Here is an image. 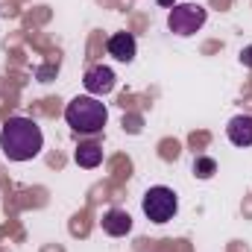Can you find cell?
<instances>
[{"label":"cell","mask_w":252,"mask_h":252,"mask_svg":"<svg viewBox=\"0 0 252 252\" xmlns=\"http://www.w3.org/2000/svg\"><path fill=\"white\" fill-rule=\"evenodd\" d=\"M241 62L247 64V67H252V44H250V47H244V53H241Z\"/></svg>","instance_id":"11"},{"label":"cell","mask_w":252,"mask_h":252,"mask_svg":"<svg viewBox=\"0 0 252 252\" xmlns=\"http://www.w3.org/2000/svg\"><path fill=\"white\" fill-rule=\"evenodd\" d=\"M202 24H205V9L199 3H179L167 15V27L176 35H193L196 30H202Z\"/></svg>","instance_id":"4"},{"label":"cell","mask_w":252,"mask_h":252,"mask_svg":"<svg viewBox=\"0 0 252 252\" xmlns=\"http://www.w3.org/2000/svg\"><path fill=\"white\" fill-rule=\"evenodd\" d=\"M44 135L41 126L30 118H9L0 132V150L9 161H30L41 153Z\"/></svg>","instance_id":"1"},{"label":"cell","mask_w":252,"mask_h":252,"mask_svg":"<svg viewBox=\"0 0 252 252\" xmlns=\"http://www.w3.org/2000/svg\"><path fill=\"white\" fill-rule=\"evenodd\" d=\"M141 208H144L147 220H153V223H167V220H173V214L179 211V199H176V193L170 188L156 185V188H150L144 193Z\"/></svg>","instance_id":"3"},{"label":"cell","mask_w":252,"mask_h":252,"mask_svg":"<svg viewBox=\"0 0 252 252\" xmlns=\"http://www.w3.org/2000/svg\"><path fill=\"white\" fill-rule=\"evenodd\" d=\"M214 170H217V164H214V158H208V156H199V158L193 161V176H199V179H211Z\"/></svg>","instance_id":"10"},{"label":"cell","mask_w":252,"mask_h":252,"mask_svg":"<svg viewBox=\"0 0 252 252\" xmlns=\"http://www.w3.org/2000/svg\"><path fill=\"white\" fill-rule=\"evenodd\" d=\"M103 232L106 235H112V238H124L132 232V217L121 211V208H112L106 217H103Z\"/></svg>","instance_id":"8"},{"label":"cell","mask_w":252,"mask_h":252,"mask_svg":"<svg viewBox=\"0 0 252 252\" xmlns=\"http://www.w3.org/2000/svg\"><path fill=\"white\" fill-rule=\"evenodd\" d=\"M82 85H85V91H88L91 97L112 94V91H115V70L106 67V64H97V67H91V70L85 73Z\"/></svg>","instance_id":"5"},{"label":"cell","mask_w":252,"mask_h":252,"mask_svg":"<svg viewBox=\"0 0 252 252\" xmlns=\"http://www.w3.org/2000/svg\"><path fill=\"white\" fill-rule=\"evenodd\" d=\"M106 50H109V56H115L118 62H132V59H135V38H132V32H115V35L106 41Z\"/></svg>","instance_id":"7"},{"label":"cell","mask_w":252,"mask_h":252,"mask_svg":"<svg viewBox=\"0 0 252 252\" xmlns=\"http://www.w3.org/2000/svg\"><path fill=\"white\" fill-rule=\"evenodd\" d=\"M226 135L235 147H252V115H238L226 126Z\"/></svg>","instance_id":"6"},{"label":"cell","mask_w":252,"mask_h":252,"mask_svg":"<svg viewBox=\"0 0 252 252\" xmlns=\"http://www.w3.org/2000/svg\"><path fill=\"white\" fill-rule=\"evenodd\" d=\"M73 158H76L79 167H88V170H91V167H97V164L103 161V150H100L97 144H82Z\"/></svg>","instance_id":"9"},{"label":"cell","mask_w":252,"mask_h":252,"mask_svg":"<svg viewBox=\"0 0 252 252\" xmlns=\"http://www.w3.org/2000/svg\"><path fill=\"white\" fill-rule=\"evenodd\" d=\"M64 121L73 132L97 135L109 121V112H106V103H100L97 97H73L64 106Z\"/></svg>","instance_id":"2"}]
</instances>
